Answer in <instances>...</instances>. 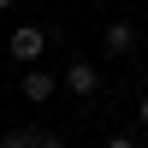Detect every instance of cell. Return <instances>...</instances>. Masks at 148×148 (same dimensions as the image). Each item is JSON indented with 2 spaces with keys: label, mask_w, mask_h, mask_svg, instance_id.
<instances>
[{
  "label": "cell",
  "mask_w": 148,
  "mask_h": 148,
  "mask_svg": "<svg viewBox=\"0 0 148 148\" xmlns=\"http://www.w3.org/2000/svg\"><path fill=\"white\" fill-rule=\"evenodd\" d=\"M130 47H136V24H130V18H113L107 36H101V53H107V59H125Z\"/></svg>",
  "instance_id": "3957f363"
},
{
  "label": "cell",
  "mask_w": 148,
  "mask_h": 148,
  "mask_svg": "<svg viewBox=\"0 0 148 148\" xmlns=\"http://www.w3.org/2000/svg\"><path fill=\"white\" fill-rule=\"evenodd\" d=\"M65 89L77 95V101H89V95L101 89V65H95V59H71L65 65Z\"/></svg>",
  "instance_id": "7a4b0ae2"
},
{
  "label": "cell",
  "mask_w": 148,
  "mask_h": 148,
  "mask_svg": "<svg viewBox=\"0 0 148 148\" xmlns=\"http://www.w3.org/2000/svg\"><path fill=\"white\" fill-rule=\"evenodd\" d=\"M30 148H65V136H42V130H30Z\"/></svg>",
  "instance_id": "5b68a950"
},
{
  "label": "cell",
  "mask_w": 148,
  "mask_h": 148,
  "mask_svg": "<svg viewBox=\"0 0 148 148\" xmlns=\"http://www.w3.org/2000/svg\"><path fill=\"white\" fill-rule=\"evenodd\" d=\"M0 148H30V130H12V136H0Z\"/></svg>",
  "instance_id": "8992f818"
},
{
  "label": "cell",
  "mask_w": 148,
  "mask_h": 148,
  "mask_svg": "<svg viewBox=\"0 0 148 148\" xmlns=\"http://www.w3.org/2000/svg\"><path fill=\"white\" fill-rule=\"evenodd\" d=\"M107 148H136V136H130V130H119V136H107Z\"/></svg>",
  "instance_id": "52a82bcc"
},
{
  "label": "cell",
  "mask_w": 148,
  "mask_h": 148,
  "mask_svg": "<svg viewBox=\"0 0 148 148\" xmlns=\"http://www.w3.org/2000/svg\"><path fill=\"white\" fill-rule=\"evenodd\" d=\"M136 113H142V130H148V95H142V107H136Z\"/></svg>",
  "instance_id": "ba28073f"
},
{
  "label": "cell",
  "mask_w": 148,
  "mask_h": 148,
  "mask_svg": "<svg viewBox=\"0 0 148 148\" xmlns=\"http://www.w3.org/2000/svg\"><path fill=\"white\" fill-rule=\"evenodd\" d=\"M6 47H12V59H24V65H36V59L47 53V30H42V24H18Z\"/></svg>",
  "instance_id": "6da1fadb"
},
{
  "label": "cell",
  "mask_w": 148,
  "mask_h": 148,
  "mask_svg": "<svg viewBox=\"0 0 148 148\" xmlns=\"http://www.w3.org/2000/svg\"><path fill=\"white\" fill-rule=\"evenodd\" d=\"M12 6H18V0H0V12H12Z\"/></svg>",
  "instance_id": "9c48e42d"
},
{
  "label": "cell",
  "mask_w": 148,
  "mask_h": 148,
  "mask_svg": "<svg viewBox=\"0 0 148 148\" xmlns=\"http://www.w3.org/2000/svg\"><path fill=\"white\" fill-rule=\"evenodd\" d=\"M53 89H59V77H53V71H42V65H30V71H24V101H36V107H42V101H53Z\"/></svg>",
  "instance_id": "277c9868"
}]
</instances>
